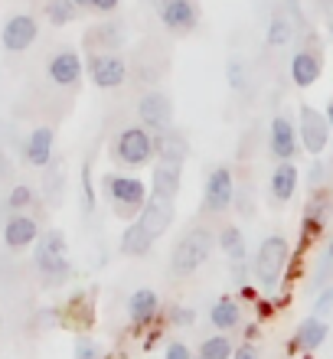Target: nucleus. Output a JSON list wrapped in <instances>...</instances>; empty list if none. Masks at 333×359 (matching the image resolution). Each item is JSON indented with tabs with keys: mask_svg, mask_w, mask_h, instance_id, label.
I'll return each instance as SVG.
<instances>
[{
	"mask_svg": "<svg viewBox=\"0 0 333 359\" xmlns=\"http://www.w3.org/2000/svg\"><path fill=\"white\" fill-rule=\"evenodd\" d=\"M154 157L163 163H180L190 157V141H186V134L177 131V128H167V131L154 134Z\"/></svg>",
	"mask_w": 333,
	"mask_h": 359,
	"instance_id": "17",
	"label": "nucleus"
},
{
	"mask_svg": "<svg viewBox=\"0 0 333 359\" xmlns=\"http://www.w3.org/2000/svg\"><path fill=\"white\" fill-rule=\"evenodd\" d=\"M163 359H190V346H186V343H170V346H167V356Z\"/></svg>",
	"mask_w": 333,
	"mask_h": 359,
	"instance_id": "41",
	"label": "nucleus"
},
{
	"mask_svg": "<svg viewBox=\"0 0 333 359\" xmlns=\"http://www.w3.org/2000/svg\"><path fill=\"white\" fill-rule=\"evenodd\" d=\"M238 291H242V297H248V301H255V297H258V294H255V287H252V284H242Z\"/></svg>",
	"mask_w": 333,
	"mask_h": 359,
	"instance_id": "44",
	"label": "nucleus"
},
{
	"mask_svg": "<svg viewBox=\"0 0 333 359\" xmlns=\"http://www.w3.org/2000/svg\"><path fill=\"white\" fill-rule=\"evenodd\" d=\"M330 33H333V23H330Z\"/></svg>",
	"mask_w": 333,
	"mask_h": 359,
	"instance_id": "50",
	"label": "nucleus"
},
{
	"mask_svg": "<svg viewBox=\"0 0 333 359\" xmlns=\"http://www.w3.org/2000/svg\"><path fill=\"white\" fill-rule=\"evenodd\" d=\"M327 121H330V128H333V98H330V102H327Z\"/></svg>",
	"mask_w": 333,
	"mask_h": 359,
	"instance_id": "47",
	"label": "nucleus"
},
{
	"mask_svg": "<svg viewBox=\"0 0 333 359\" xmlns=\"http://www.w3.org/2000/svg\"><path fill=\"white\" fill-rule=\"evenodd\" d=\"M49 82L59 88H72L79 86V79H82V59H79L76 49H59L56 56L49 59Z\"/></svg>",
	"mask_w": 333,
	"mask_h": 359,
	"instance_id": "14",
	"label": "nucleus"
},
{
	"mask_svg": "<svg viewBox=\"0 0 333 359\" xmlns=\"http://www.w3.org/2000/svg\"><path fill=\"white\" fill-rule=\"evenodd\" d=\"M128 59L121 53H95V56L88 59V76L95 82L98 88H118L128 82Z\"/></svg>",
	"mask_w": 333,
	"mask_h": 359,
	"instance_id": "10",
	"label": "nucleus"
},
{
	"mask_svg": "<svg viewBox=\"0 0 333 359\" xmlns=\"http://www.w3.org/2000/svg\"><path fill=\"white\" fill-rule=\"evenodd\" d=\"M226 79H229V88L232 92H248V66H245V59L242 56H232L226 62Z\"/></svg>",
	"mask_w": 333,
	"mask_h": 359,
	"instance_id": "29",
	"label": "nucleus"
},
{
	"mask_svg": "<svg viewBox=\"0 0 333 359\" xmlns=\"http://www.w3.org/2000/svg\"><path fill=\"white\" fill-rule=\"evenodd\" d=\"M327 255L333 258V236H330V242H327Z\"/></svg>",
	"mask_w": 333,
	"mask_h": 359,
	"instance_id": "48",
	"label": "nucleus"
},
{
	"mask_svg": "<svg viewBox=\"0 0 333 359\" xmlns=\"http://www.w3.org/2000/svg\"><path fill=\"white\" fill-rule=\"evenodd\" d=\"M232 359H261V356H258L255 343H238L236 353H232Z\"/></svg>",
	"mask_w": 333,
	"mask_h": 359,
	"instance_id": "40",
	"label": "nucleus"
},
{
	"mask_svg": "<svg viewBox=\"0 0 333 359\" xmlns=\"http://www.w3.org/2000/svg\"><path fill=\"white\" fill-rule=\"evenodd\" d=\"M212 248H216V232L212 229L206 226L186 229L170 252V278H190L193 271H200L210 262Z\"/></svg>",
	"mask_w": 333,
	"mask_h": 359,
	"instance_id": "1",
	"label": "nucleus"
},
{
	"mask_svg": "<svg viewBox=\"0 0 333 359\" xmlns=\"http://www.w3.org/2000/svg\"><path fill=\"white\" fill-rule=\"evenodd\" d=\"M314 7L320 10V13H330V7H333V0H314Z\"/></svg>",
	"mask_w": 333,
	"mask_h": 359,
	"instance_id": "45",
	"label": "nucleus"
},
{
	"mask_svg": "<svg viewBox=\"0 0 333 359\" xmlns=\"http://www.w3.org/2000/svg\"><path fill=\"white\" fill-rule=\"evenodd\" d=\"M111 161L121 167H147L154 161V134L144 124H128L114 134Z\"/></svg>",
	"mask_w": 333,
	"mask_h": 359,
	"instance_id": "4",
	"label": "nucleus"
},
{
	"mask_svg": "<svg viewBox=\"0 0 333 359\" xmlns=\"http://www.w3.org/2000/svg\"><path fill=\"white\" fill-rule=\"evenodd\" d=\"M291 265V242H287L285 236H268L261 245H258L255 258H252V278H255L265 291H271V287H278V281H281V274H285V268Z\"/></svg>",
	"mask_w": 333,
	"mask_h": 359,
	"instance_id": "2",
	"label": "nucleus"
},
{
	"mask_svg": "<svg viewBox=\"0 0 333 359\" xmlns=\"http://www.w3.org/2000/svg\"><path fill=\"white\" fill-rule=\"evenodd\" d=\"M36 238H39L36 219H29V216L7 219V226H4V242H7V248H27V245H33Z\"/></svg>",
	"mask_w": 333,
	"mask_h": 359,
	"instance_id": "19",
	"label": "nucleus"
},
{
	"mask_svg": "<svg viewBox=\"0 0 333 359\" xmlns=\"http://www.w3.org/2000/svg\"><path fill=\"white\" fill-rule=\"evenodd\" d=\"M297 183H301V173L291 161H278V167L271 170V183H268V196L275 206H287L297 193Z\"/></svg>",
	"mask_w": 333,
	"mask_h": 359,
	"instance_id": "16",
	"label": "nucleus"
},
{
	"mask_svg": "<svg viewBox=\"0 0 333 359\" xmlns=\"http://www.w3.org/2000/svg\"><path fill=\"white\" fill-rule=\"evenodd\" d=\"M102 189H105V196L111 199L114 216H121V219L137 216V212L144 209V203L151 199V187L137 177H118V173H108V177H102Z\"/></svg>",
	"mask_w": 333,
	"mask_h": 359,
	"instance_id": "3",
	"label": "nucleus"
},
{
	"mask_svg": "<svg viewBox=\"0 0 333 359\" xmlns=\"http://www.w3.org/2000/svg\"><path fill=\"white\" fill-rule=\"evenodd\" d=\"M307 187H311V189L324 187V163H320V161L311 163V170H307Z\"/></svg>",
	"mask_w": 333,
	"mask_h": 359,
	"instance_id": "38",
	"label": "nucleus"
},
{
	"mask_svg": "<svg viewBox=\"0 0 333 359\" xmlns=\"http://www.w3.org/2000/svg\"><path fill=\"white\" fill-rule=\"evenodd\" d=\"M229 274H232L238 284H245V278L252 274V265H248L245 258H242V262H229Z\"/></svg>",
	"mask_w": 333,
	"mask_h": 359,
	"instance_id": "37",
	"label": "nucleus"
},
{
	"mask_svg": "<svg viewBox=\"0 0 333 359\" xmlns=\"http://www.w3.org/2000/svg\"><path fill=\"white\" fill-rule=\"evenodd\" d=\"M200 359H203V356H200Z\"/></svg>",
	"mask_w": 333,
	"mask_h": 359,
	"instance_id": "51",
	"label": "nucleus"
},
{
	"mask_svg": "<svg viewBox=\"0 0 333 359\" xmlns=\"http://www.w3.org/2000/svg\"><path fill=\"white\" fill-rule=\"evenodd\" d=\"M330 121H327L324 111H317L314 104L301 102L297 104V134H301V147H304L311 157L327 151V144H330Z\"/></svg>",
	"mask_w": 333,
	"mask_h": 359,
	"instance_id": "6",
	"label": "nucleus"
},
{
	"mask_svg": "<svg viewBox=\"0 0 333 359\" xmlns=\"http://www.w3.org/2000/svg\"><path fill=\"white\" fill-rule=\"evenodd\" d=\"M154 7H157L161 23L177 36H186L200 27V4L196 0H154Z\"/></svg>",
	"mask_w": 333,
	"mask_h": 359,
	"instance_id": "8",
	"label": "nucleus"
},
{
	"mask_svg": "<svg viewBox=\"0 0 333 359\" xmlns=\"http://www.w3.org/2000/svg\"><path fill=\"white\" fill-rule=\"evenodd\" d=\"M33 203V189L23 183V187H13L10 189V209H23Z\"/></svg>",
	"mask_w": 333,
	"mask_h": 359,
	"instance_id": "32",
	"label": "nucleus"
},
{
	"mask_svg": "<svg viewBox=\"0 0 333 359\" xmlns=\"http://www.w3.org/2000/svg\"><path fill=\"white\" fill-rule=\"evenodd\" d=\"M53 147H56V131H53V128H36L27 141V163H33V167H49Z\"/></svg>",
	"mask_w": 333,
	"mask_h": 359,
	"instance_id": "22",
	"label": "nucleus"
},
{
	"mask_svg": "<svg viewBox=\"0 0 333 359\" xmlns=\"http://www.w3.org/2000/svg\"><path fill=\"white\" fill-rule=\"evenodd\" d=\"M173 219H177L173 199H163V196H151L147 203H144L141 212H137V222H141V229L151 238L167 236V229L173 226Z\"/></svg>",
	"mask_w": 333,
	"mask_h": 359,
	"instance_id": "12",
	"label": "nucleus"
},
{
	"mask_svg": "<svg viewBox=\"0 0 333 359\" xmlns=\"http://www.w3.org/2000/svg\"><path fill=\"white\" fill-rule=\"evenodd\" d=\"M216 248H222V255L229 262H242L245 258V236L238 226H222L216 232Z\"/></svg>",
	"mask_w": 333,
	"mask_h": 359,
	"instance_id": "27",
	"label": "nucleus"
},
{
	"mask_svg": "<svg viewBox=\"0 0 333 359\" xmlns=\"http://www.w3.org/2000/svg\"><path fill=\"white\" fill-rule=\"evenodd\" d=\"M79 7H92V0H76Z\"/></svg>",
	"mask_w": 333,
	"mask_h": 359,
	"instance_id": "49",
	"label": "nucleus"
},
{
	"mask_svg": "<svg viewBox=\"0 0 333 359\" xmlns=\"http://www.w3.org/2000/svg\"><path fill=\"white\" fill-rule=\"evenodd\" d=\"M330 278H333V258H330V255H324V258H320V265H317V271H314V287L327 284Z\"/></svg>",
	"mask_w": 333,
	"mask_h": 359,
	"instance_id": "33",
	"label": "nucleus"
},
{
	"mask_svg": "<svg viewBox=\"0 0 333 359\" xmlns=\"http://www.w3.org/2000/svg\"><path fill=\"white\" fill-rule=\"evenodd\" d=\"M229 206H236V177L226 163L212 167L203 187V212L206 216H222Z\"/></svg>",
	"mask_w": 333,
	"mask_h": 359,
	"instance_id": "7",
	"label": "nucleus"
},
{
	"mask_svg": "<svg viewBox=\"0 0 333 359\" xmlns=\"http://www.w3.org/2000/svg\"><path fill=\"white\" fill-rule=\"evenodd\" d=\"M137 118H141V124L151 134H161V131H167V128H173V102H170V95L157 92V88L144 92L141 102H137Z\"/></svg>",
	"mask_w": 333,
	"mask_h": 359,
	"instance_id": "9",
	"label": "nucleus"
},
{
	"mask_svg": "<svg viewBox=\"0 0 333 359\" xmlns=\"http://www.w3.org/2000/svg\"><path fill=\"white\" fill-rule=\"evenodd\" d=\"M157 311H161V297H157V291H151V287H137V291L128 297V317H131V323H151L154 317H157Z\"/></svg>",
	"mask_w": 333,
	"mask_h": 359,
	"instance_id": "20",
	"label": "nucleus"
},
{
	"mask_svg": "<svg viewBox=\"0 0 333 359\" xmlns=\"http://www.w3.org/2000/svg\"><path fill=\"white\" fill-rule=\"evenodd\" d=\"M151 196H163V199H177L183 189V167L180 163H163L157 161L151 170Z\"/></svg>",
	"mask_w": 333,
	"mask_h": 359,
	"instance_id": "18",
	"label": "nucleus"
},
{
	"mask_svg": "<svg viewBox=\"0 0 333 359\" xmlns=\"http://www.w3.org/2000/svg\"><path fill=\"white\" fill-rule=\"evenodd\" d=\"M255 311L261 313V317H258V320H268V317H271V313H275V304H271V301H261V297H258Z\"/></svg>",
	"mask_w": 333,
	"mask_h": 359,
	"instance_id": "43",
	"label": "nucleus"
},
{
	"mask_svg": "<svg viewBox=\"0 0 333 359\" xmlns=\"http://www.w3.org/2000/svg\"><path fill=\"white\" fill-rule=\"evenodd\" d=\"M36 20L27 17V13H17V17L7 20V27H4V33H0V39H4V49H10V53H23V49H29L33 43H36Z\"/></svg>",
	"mask_w": 333,
	"mask_h": 359,
	"instance_id": "15",
	"label": "nucleus"
},
{
	"mask_svg": "<svg viewBox=\"0 0 333 359\" xmlns=\"http://www.w3.org/2000/svg\"><path fill=\"white\" fill-rule=\"evenodd\" d=\"M245 337H248V340H255V337H258V323H248V327H245Z\"/></svg>",
	"mask_w": 333,
	"mask_h": 359,
	"instance_id": "46",
	"label": "nucleus"
},
{
	"mask_svg": "<svg viewBox=\"0 0 333 359\" xmlns=\"http://www.w3.org/2000/svg\"><path fill=\"white\" fill-rule=\"evenodd\" d=\"M210 323L216 330H236L238 323H242V311H238V304L232 297H219V301L210 307Z\"/></svg>",
	"mask_w": 333,
	"mask_h": 359,
	"instance_id": "26",
	"label": "nucleus"
},
{
	"mask_svg": "<svg viewBox=\"0 0 333 359\" xmlns=\"http://www.w3.org/2000/svg\"><path fill=\"white\" fill-rule=\"evenodd\" d=\"M294 20L287 17L285 10H278V13H271V20H268V29H265V43L271 49H285L291 39H294Z\"/></svg>",
	"mask_w": 333,
	"mask_h": 359,
	"instance_id": "25",
	"label": "nucleus"
},
{
	"mask_svg": "<svg viewBox=\"0 0 333 359\" xmlns=\"http://www.w3.org/2000/svg\"><path fill=\"white\" fill-rule=\"evenodd\" d=\"M33 262H36V271L43 274L49 284L66 281L69 271H72V265H69L66 236H62L59 229H53V232H46V236H39L36 238V255H33Z\"/></svg>",
	"mask_w": 333,
	"mask_h": 359,
	"instance_id": "5",
	"label": "nucleus"
},
{
	"mask_svg": "<svg viewBox=\"0 0 333 359\" xmlns=\"http://www.w3.org/2000/svg\"><path fill=\"white\" fill-rule=\"evenodd\" d=\"M102 356V350H98L95 340H79L76 343V359H98Z\"/></svg>",
	"mask_w": 333,
	"mask_h": 359,
	"instance_id": "35",
	"label": "nucleus"
},
{
	"mask_svg": "<svg viewBox=\"0 0 333 359\" xmlns=\"http://www.w3.org/2000/svg\"><path fill=\"white\" fill-rule=\"evenodd\" d=\"M193 320H196V313H193L190 307H173V311H170V323H173V327H193Z\"/></svg>",
	"mask_w": 333,
	"mask_h": 359,
	"instance_id": "34",
	"label": "nucleus"
},
{
	"mask_svg": "<svg viewBox=\"0 0 333 359\" xmlns=\"http://www.w3.org/2000/svg\"><path fill=\"white\" fill-rule=\"evenodd\" d=\"M327 333H330V327H327L320 317H307V320L297 327L294 340H291V350H307V353H314L317 346L327 340Z\"/></svg>",
	"mask_w": 333,
	"mask_h": 359,
	"instance_id": "23",
	"label": "nucleus"
},
{
	"mask_svg": "<svg viewBox=\"0 0 333 359\" xmlns=\"http://www.w3.org/2000/svg\"><path fill=\"white\" fill-rule=\"evenodd\" d=\"M46 17L53 27H66L79 17V4L76 0H46Z\"/></svg>",
	"mask_w": 333,
	"mask_h": 359,
	"instance_id": "28",
	"label": "nucleus"
},
{
	"mask_svg": "<svg viewBox=\"0 0 333 359\" xmlns=\"http://www.w3.org/2000/svg\"><path fill=\"white\" fill-rule=\"evenodd\" d=\"M82 206L86 212H95V187H92V163L82 167Z\"/></svg>",
	"mask_w": 333,
	"mask_h": 359,
	"instance_id": "31",
	"label": "nucleus"
},
{
	"mask_svg": "<svg viewBox=\"0 0 333 359\" xmlns=\"http://www.w3.org/2000/svg\"><path fill=\"white\" fill-rule=\"evenodd\" d=\"M118 4H121V0H92V10H98V13H111V10H118Z\"/></svg>",
	"mask_w": 333,
	"mask_h": 359,
	"instance_id": "42",
	"label": "nucleus"
},
{
	"mask_svg": "<svg viewBox=\"0 0 333 359\" xmlns=\"http://www.w3.org/2000/svg\"><path fill=\"white\" fill-rule=\"evenodd\" d=\"M232 353H236V350H232V340H229V337H222V333H219V337H210V340L200 346V356L203 359H232Z\"/></svg>",
	"mask_w": 333,
	"mask_h": 359,
	"instance_id": "30",
	"label": "nucleus"
},
{
	"mask_svg": "<svg viewBox=\"0 0 333 359\" xmlns=\"http://www.w3.org/2000/svg\"><path fill=\"white\" fill-rule=\"evenodd\" d=\"M324 76V49L320 46H301L291 56V82L297 88H311Z\"/></svg>",
	"mask_w": 333,
	"mask_h": 359,
	"instance_id": "13",
	"label": "nucleus"
},
{
	"mask_svg": "<svg viewBox=\"0 0 333 359\" xmlns=\"http://www.w3.org/2000/svg\"><path fill=\"white\" fill-rule=\"evenodd\" d=\"M59 183H62V170L46 173V199H53V203H59Z\"/></svg>",
	"mask_w": 333,
	"mask_h": 359,
	"instance_id": "36",
	"label": "nucleus"
},
{
	"mask_svg": "<svg viewBox=\"0 0 333 359\" xmlns=\"http://www.w3.org/2000/svg\"><path fill=\"white\" fill-rule=\"evenodd\" d=\"M268 147L275 154V161H294L301 151V134L297 124L291 121V114L281 111L271 118V131H268Z\"/></svg>",
	"mask_w": 333,
	"mask_h": 359,
	"instance_id": "11",
	"label": "nucleus"
},
{
	"mask_svg": "<svg viewBox=\"0 0 333 359\" xmlns=\"http://www.w3.org/2000/svg\"><path fill=\"white\" fill-rule=\"evenodd\" d=\"M333 307V284H327L324 291L317 294V313H327Z\"/></svg>",
	"mask_w": 333,
	"mask_h": 359,
	"instance_id": "39",
	"label": "nucleus"
},
{
	"mask_svg": "<svg viewBox=\"0 0 333 359\" xmlns=\"http://www.w3.org/2000/svg\"><path fill=\"white\" fill-rule=\"evenodd\" d=\"M154 242L157 238H151L147 232L141 229V222L134 219L131 226L124 229V236H121V255H128V258H144V255H151V248H154Z\"/></svg>",
	"mask_w": 333,
	"mask_h": 359,
	"instance_id": "24",
	"label": "nucleus"
},
{
	"mask_svg": "<svg viewBox=\"0 0 333 359\" xmlns=\"http://www.w3.org/2000/svg\"><path fill=\"white\" fill-rule=\"evenodd\" d=\"M124 39H128V33H124V23L111 20V23H98V27L88 29L86 43H88V46H102L98 53H118V49L124 46Z\"/></svg>",
	"mask_w": 333,
	"mask_h": 359,
	"instance_id": "21",
	"label": "nucleus"
}]
</instances>
